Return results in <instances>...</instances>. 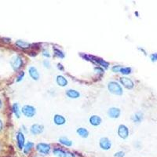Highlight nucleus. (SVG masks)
<instances>
[{"mask_svg":"<svg viewBox=\"0 0 157 157\" xmlns=\"http://www.w3.org/2000/svg\"><path fill=\"white\" fill-rule=\"evenodd\" d=\"M2 108V101H1V99H0V109Z\"/></svg>","mask_w":157,"mask_h":157,"instance_id":"f704fd0d","label":"nucleus"},{"mask_svg":"<svg viewBox=\"0 0 157 157\" xmlns=\"http://www.w3.org/2000/svg\"><path fill=\"white\" fill-rule=\"evenodd\" d=\"M21 112L24 115H25L26 117H33L35 115L36 111L35 108L33 106L31 105H24L21 109Z\"/></svg>","mask_w":157,"mask_h":157,"instance_id":"7ed1b4c3","label":"nucleus"},{"mask_svg":"<svg viewBox=\"0 0 157 157\" xmlns=\"http://www.w3.org/2000/svg\"><path fill=\"white\" fill-rule=\"evenodd\" d=\"M120 82H121V83H122L126 88H127V89H132V88H134V82H133L130 78L122 77L120 79Z\"/></svg>","mask_w":157,"mask_h":157,"instance_id":"0eeeda50","label":"nucleus"},{"mask_svg":"<svg viewBox=\"0 0 157 157\" xmlns=\"http://www.w3.org/2000/svg\"><path fill=\"white\" fill-rule=\"evenodd\" d=\"M77 133L82 138H87L88 135H89L88 130L87 129H85V128H82V127H80V128L77 130Z\"/></svg>","mask_w":157,"mask_h":157,"instance_id":"6ab92c4d","label":"nucleus"},{"mask_svg":"<svg viewBox=\"0 0 157 157\" xmlns=\"http://www.w3.org/2000/svg\"><path fill=\"white\" fill-rule=\"evenodd\" d=\"M108 90L112 94H116V95H121L123 94V89L118 82H110L108 84Z\"/></svg>","mask_w":157,"mask_h":157,"instance_id":"f257e3e1","label":"nucleus"},{"mask_svg":"<svg viewBox=\"0 0 157 157\" xmlns=\"http://www.w3.org/2000/svg\"><path fill=\"white\" fill-rule=\"evenodd\" d=\"M125 153L122 151H120V152H118L115 154V157H124Z\"/></svg>","mask_w":157,"mask_h":157,"instance_id":"c85d7f7f","label":"nucleus"},{"mask_svg":"<svg viewBox=\"0 0 157 157\" xmlns=\"http://www.w3.org/2000/svg\"><path fill=\"white\" fill-rule=\"evenodd\" d=\"M142 120H143V113H141V112L135 113V114L133 115V117H132V120H133L134 123H141V121H142Z\"/></svg>","mask_w":157,"mask_h":157,"instance_id":"dca6fc26","label":"nucleus"},{"mask_svg":"<svg viewBox=\"0 0 157 157\" xmlns=\"http://www.w3.org/2000/svg\"><path fill=\"white\" fill-rule=\"evenodd\" d=\"M23 64L22 59L19 56H14L12 57L11 61H10V65H11L13 69L15 71H17L18 69L21 68Z\"/></svg>","mask_w":157,"mask_h":157,"instance_id":"f03ea898","label":"nucleus"},{"mask_svg":"<svg viewBox=\"0 0 157 157\" xmlns=\"http://www.w3.org/2000/svg\"><path fill=\"white\" fill-rule=\"evenodd\" d=\"M33 146H34V144L32 142H28V143L26 144L25 146H24V154L29 153V152L33 148Z\"/></svg>","mask_w":157,"mask_h":157,"instance_id":"aec40b11","label":"nucleus"},{"mask_svg":"<svg viewBox=\"0 0 157 157\" xmlns=\"http://www.w3.org/2000/svg\"><path fill=\"white\" fill-rule=\"evenodd\" d=\"M13 111H14V114L16 115V117H20V111H19V106L18 104L14 103V105H13Z\"/></svg>","mask_w":157,"mask_h":157,"instance_id":"4be33fe9","label":"nucleus"},{"mask_svg":"<svg viewBox=\"0 0 157 157\" xmlns=\"http://www.w3.org/2000/svg\"><path fill=\"white\" fill-rule=\"evenodd\" d=\"M94 71H95V72L100 73V74H102V73L104 72L103 69L101 68H99V67H96V68H94Z\"/></svg>","mask_w":157,"mask_h":157,"instance_id":"c756f323","label":"nucleus"},{"mask_svg":"<svg viewBox=\"0 0 157 157\" xmlns=\"http://www.w3.org/2000/svg\"><path fill=\"white\" fill-rule=\"evenodd\" d=\"M24 76V72H21L20 73V75H18V77L16 78V82H20V81H21Z\"/></svg>","mask_w":157,"mask_h":157,"instance_id":"cd10ccee","label":"nucleus"},{"mask_svg":"<svg viewBox=\"0 0 157 157\" xmlns=\"http://www.w3.org/2000/svg\"><path fill=\"white\" fill-rule=\"evenodd\" d=\"M30 131L34 135L42 134V131H43V127L39 124H34L31 127Z\"/></svg>","mask_w":157,"mask_h":157,"instance_id":"6e6552de","label":"nucleus"},{"mask_svg":"<svg viewBox=\"0 0 157 157\" xmlns=\"http://www.w3.org/2000/svg\"><path fill=\"white\" fill-rule=\"evenodd\" d=\"M131 68H129V67H127V68H122L120 69V72L123 74V75H129L131 73Z\"/></svg>","mask_w":157,"mask_h":157,"instance_id":"b1692460","label":"nucleus"},{"mask_svg":"<svg viewBox=\"0 0 157 157\" xmlns=\"http://www.w3.org/2000/svg\"><path fill=\"white\" fill-rule=\"evenodd\" d=\"M54 54H55L57 57H58L60 58H63L64 57H65L64 54L61 51V50H59V49H57V48H54Z\"/></svg>","mask_w":157,"mask_h":157,"instance_id":"393cba45","label":"nucleus"},{"mask_svg":"<svg viewBox=\"0 0 157 157\" xmlns=\"http://www.w3.org/2000/svg\"><path fill=\"white\" fill-rule=\"evenodd\" d=\"M54 154L57 157H68V154L65 152H64L61 148H54Z\"/></svg>","mask_w":157,"mask_h":157,"instance_id":"f3484780","label":"nucleus"},{"mask_svg":"<svg viewBox=\"0 0 157 157\" xmlns=\"http://www.w3.org/2000/svg\"><path fill=\"white\" fill-rule=\"evenodd\" d=\"M28 72H29V75L34 80H38L39 79V74L38 72V70L35 67H30L28 68Z\"/></svg>","mask_w":157,"mask_h":157,"instance_id":"9b49d317","label":"nucleus"},{"mask_svg":"<svg viewBox=\"0 0 157 157\" xmlns=\"http://www.w3.org/2000/svg\"><path fill=\"white\" fill-rule=\"evenodd\" d=\"M108 114L109 115V117L111 118H114V119L118 118L120 115V109L118 108H115V107L111 108L108 109Z\"/></svg>","mask_w":157,"mask_h":157,"instance_id":"9d476101","label":"nucleus"},{"mask_svg":"<svg viewBox=\"0 0 157 157\" xmlns=\"http://www.w3.org/2000/svg\"><path fill=\"white\" fill-rule=\"evenodd\" d=\"M65 119L61 115H55L54 117V122L57 125H63L65 123Z\"/></svg>","mask_w":157,"mask_h":157,"instance_id":"ddd939ff","label":"nucleus"},{"mask_svg":"<svg viewBox=\"0 0 157 157\" xmlns=\"http://www.w3.org/2000/svg\"><path fill=\"white\" fill-rule=\"evenodd\" d=\"M150 59L151 61L153 62H155L157 61V53H154V54H152L150 55Z\"/></svg>","mask_w":157,"mask_h":157,"instance_id":"bb28decb","label":"nucleus"},{"mask_svg":"<svg viewBox=\"0 0 157 157\" xmlns=\"http://www.w3.org/2000/svg\"><path fill=\"white\" fill-rule=\"evenodd\" d=\"M36 149H37L38 152L41 153V154L47 155V154H48V153H49V151H50V146L45 143H39L36 146Z\"/></svg>","mask_w":157,"mask_h":157,"instance_id":"20e7f679","label":"nucleus"},{"mask_svg":"<svg viewBox=\"0 0 157 157\" xmlns=\"http://www.w3.org/2000/svg\"><path fill=\"white\" fill-rule=\"evenodd\" d=\"M96 60V62L97 63H98L100 65L103 66V67H105V68H107L108 67V62H106V61H105V60H102V59H100V58H95Z\"/></svg>","mask_w":157,"mask_h":157,"instance_id":"5701e85b","label":"nucleus"},{"mask_svg":"<svg viewBox=\"0 0 157 157\" xmlns=\"http://www.w3.org/2000/svg\"><path fill=\"white\" fill-rule=\"evenodd\" d=\"M43 65H44L46 68H49V67H50V64H49V62L48 61V60H45V61H43Z\"/></svg>","mask_w":157,"mask_h":157,"instance_id":"7c9ffc66","label":"nucleus"},{"mask_svg":"<svg viewBox=\"0 0 157 157\" xmlns=\"http://www.w3.org/2000/svg\"><path fill=\"white\" fill-rule=\"evenodd\" d=\"M121 68H122V67L120 65H115L113 66V68H112V70H113L114 72H119Z\"/></svg>","mask_w":157,"mask_h":157,"instance_id":"a878e982","label":"nucleus"},{"mask_svg":"<svg viewBox=\"0 0 157 157\" xmlns=\"http://www.w3.org/2000/svg\"><path fill=\"white\" fill-rule=\"evenodd\" d=\"M2 130V120H0V131Z\"/></svg>","mask_w":157,"mask_h":157,"instance_id":"72a5a7b5","label":"nucleus"},{"mask_svg":"<svg viewBox=\"0 0 157 157\" xmlns=\"http://www.w3.org/2000/svg\"><path fill=\"white\" fill-rule=\"evenodd\" d=\"M42 55L45 57H50V54H49V53L47 50H46V49H44L43 50V52H42Z\"/></svg>","mask_w":157,"mask_h":157,"instance_id":"2f4dec72","label":"nucleus"},{"mask_svg":"<svg viewBox=\"0 0 157 157\" xmlns=\"http://www.w3.org/2000/svg\"><path fill=\"white\" fill-rule=\"evenodd\" d=\"M90 123L93 126L97 127V126L101 124V117H99L98 115H92L91 117L90 118Z\"/></svg>","mask_w":157,"mask_h":157,"instance_id":"f8f14e48","label":"nucleus"},{"mask_svg":"<svg viewBox=\"0 0 157 157\" xmlns=\"http://www.w3.org/2000/svg\"><path fill=\"white\" fill-rule=\"evenodd\" d=\"M57 83L60 87H65L68 84V80H66L65 78L62 76V75H58L57 77Z\"/></svg>","mask_w":157,"mask_h":157,"instance_id":"2eb2a0df","label":"nucleus"},{"mask_svg":"<svg viewBox=\"0 0 157 157\" xmlns=\"http://www.w3.org/2000/svg\"><path fill=\"white\" fill-rule=\"evenodd\" d=\"M16 45L21 49H28L30 47V44L28 42L22 41V40H17L16 42Z\"/></svg>","mask_w":157,"mask_h":157,"instance_id":"a211bd4d","label":"nucleus"},{"mask_svg":"<svg viewBox=\"0 0 157 157\" xmlns=\"http://www.w3.org/2000/svg\"><path fill=\"white\" fill-rule=\"evenodd\" d=\"M118 134L123 139H126L129 136V130L125 125H120L118 129Z\"/></svg>","mask_w":157,"mask_h":157,"instance_id":"39448f33","label":"nucleus"},{"mask_svg":"<svg viewBox=\"0 0 157 157\" xmlns=\"http://www.w3.org/2000/svg\"><path fill=\"white\" fill-rule=\"evenodd\" d=\"M99 144H100V147L104 150H108L112 147V143H111L110 140L107 138H102L100 140Z\"/></svg>","mask_w":157,"mask_h":157,"instance_id":"423d86ee","label":"nucleus"},{"mask_svg":"<svg viewBox=\"0 0 157 157\" xmlns=\"http://www.w3.org/2000/svg\"><path fill=\"white\" fill-rule=\"evenodd\" d=\"M16 141H17V146H18V148L20 149H22L24 146V134L21 133V132H18L16 134Z\"/></svg>","mask_w":157,"mask_h":157,"instance_id":"1a4fd4ad","label":"nucleus"},{"mask_svg":"<svg viewBox=\"0 0 157 157\" xmlns=\"http://www.w3.org/2000/svg\"><path fill=\"white\" fill-rule=\"evenodd\" d=\"M59 141H60V143H61L62 145L65 146H71L72 144L69 139L66 138H59Z\"/></svg>","mask_w":157,"mask_h":157,"instance_id":"412c9836","label":"nucleus"},{"mask_svg":"<svg viewBox=\"0 0 157 157\" xmlns=\"http://www.w3.org/2000/svg\"><path fill=\"white\" fill-rule=\"evenodd\" d=\"M57 65H58L59 69H61V70H64V68L62 67V65H61V64H58Z\"/></svg>","mask_w":157,"mask_h":157,"instance_id":"473e14b6","label":"nucleus"},{"mask_svg":"<svg viewBox=\"0 0 157 157\" xmlns=\"http://www.w3.org/2000/svg\"><path fill=\"white\" fill-rule=\"evenodd\" d=\"M66 95L68 97H70V98H78V97H80V93L77 91V90H68L66 91Z\"/></svg>","mask_w":157,"mask_h":157,"instance_id":"4468645a","label":"nucleus"}]
</instances>
